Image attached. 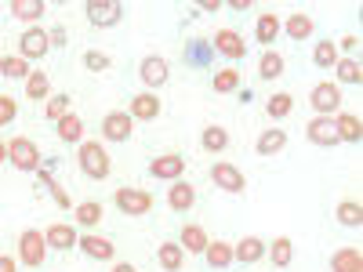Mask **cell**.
I'll return each instance as SVG.
<instances>
[{
    "label": "cell",
    "instance_id": "cell-1",
    "mask_svg": "<svg viewBox=\"0 0 363 272\" xmlns=\"http://www.w3.org/2000/svg\"><path fill=\"white\" fill-rule=\"evenodd\" d=\"M77 164H80V171H84L87 178H95V181L109 178V171H113V157H109V149H106L102 142H80Z\"/></svg>",
    "mask_w": 363,
    "mask_h": 272
},
{
    "label": "cell",
    "instance_id": "cell-2",
    "mask_svg": "<svg viewBox=\"0 0 363 272\" xmlns=\"http://www.w3.org/2000/svg\"><path fill=\"white\" fill-rule=\"evenodd\" d=\"M8 160H11V167L15 171H22V174H37L40 171V149H37V142L33 138H11L8 142Z\"/></svg>",
    "mask_w": 363,
    "mask_h": 272
},
{
    "label": "cell",
    "instance_id": "cell-3",
    "mask_svg": "<svg viewBox=\"0 0 363 272\" xmlns=\"http://www.w3.org/2000/svg\"><path fill=\"white\" fill-rule=\"evenodd\" d=\"M113 203L120 207V215H128V218H142V215L153 210V196H149L145 189H131V186L116 189L113 193Z\"/></svg>",
    "mask_w": 363,
    "mask_h": 272
},
{
    "label": "cell",
    "instance_id": "cell-4",
    "mask_svg": "<svg viewBox=\"0 0 363 272\" xmlns=\"http://www.w3.org/2000/svg\"><path fill=\"white\" fill-rule=\"evenodd\" d=\"M309 102H313V113L316 116H338L342 113V87L335 80H323V84L313 87Z\"/></svg>",
    "mask_w": 363,
    "mask_h": 272
},
{
    "label": "cell",
    "instance_id": "cell-5",
    "mask_svg": "<svg viewBox=\"0 0 363 272\" xmlns=\"http://www.w3.org/2000/svg\"><path fill=\"white\" fill-rule=\"evenodd\" d=\"M48 258V244H44V232L40 229H26L18 236V261L26 268H40Z\"/></svg>",
    "mask_w": 363,
    "mask_h": 272
},
{
    "label": "cell",
    "instance_id": "cell-6",
    "mask_svg": "<svg viewBox=\"0 0 363 272\" xmlns=\"http://www.w3.org/2000/svg\"><path fill=\"white\" fill-rule=\"evenodd\" d=\"M84 11H87V22L99 26V29H109L124 18V4H120V0H87Z\"/></svg>",
    "mask_w": 363,
    "mask_h": 272
},
{
    "label": "cell",
    "instance_id": "cell-7",
    "mask_svg": "<svg viewBox=\"0 0 363 272\" xmlns=\"http://www.w3.org/2000/svg\"><path fill=\"white\" fill-rule=\"evenodd\" d=\"M138 76L149 91H157L171 80V66H167V58L164 55H145L142 62H138Z\"/></svg>",
    "mask_w": 363,
    "mask_h": 272
},
{
    "label": "cell",
    "instance_id": "cell-8",
    "mask_svg": "<svg viewBox=\"0 0 363 272\" xmlns=\"http://www.w3.org/2000/svg\"><path fill=\"white\" fill-rule=\"evenodd\" d=\"M211 181L222 189V193H244L247 189V181H244V171H240L236 164H225V160H218L215 167H211Z\"/></svg>",
    "mask_w": 363,
    "mask_h": 272
},
{
    "label": "cell",
    "instance_id": "cell-9",
    "mask_svg": "<svg viewBox=\"0 0 363 272\" xmlns=\"http://www.w3.org/2000/svg\"><path fill=\"white\" fill-rule=\"evenodd\" d=\"M306 138H309L313 145H323V149L338 145L342 138H338V128H335V116H313L309 128H306Z\"/></svg>",
    "mask_w": 363,
    "mask_h": 272
},
{
    "label": "cell",
    "instance_id": "cell-10",
    "mask_svg": "<svg viewBox=\"0 0 363 272\" xmlns=\"http://www.w3.org/2000/svg\"><path fill=\"white\" fill-rule=\"evenodd\" d=\"M135 131V120L128 113H106L102 116V138L106 142H128Z\"/></svg>",
    "mask_w": 363,
    "mask_h": 272
},
{
    "label": "cell",
    "instance_id": "cell-11",
    "mask_svg": "<svg viewBox=\"0 0 363 272\" xmlns=\"http://www.w3.org/2000/svg\"><path fill=\"white\" fill-rule=\"evenodd\" d=\"M80 244V251L87 254V258H95V261H113L116 258V244L109 236H99V232H87V236H80L77 239Z\"/></svg>",
    "mask_w": 363,
    "mask_h": 272
},
{
    "label": "cell",
    "instance_id": "cell-12",
    "mask_svg": "<svg viewBox=\"0 0 363 272\" xmlns=\"http://www.w3.org/2000/svg\"><path fill=\"white\" fill-rule=\"evenodd\" d=\"M48 47H51V40H48V33L44 29H26V33L18 37V55L26 58V62H33V58H44L48 55Z\"/></svg>",
    "mask_w": 363,
    "mask_h": 272
},
{
    "label": "cell",
    "instance_id": "cell-13",
    "mask_svg": "<svg viewBox=\"0 0 363 272\" xmlns=\"http://www.w3.org/2000/svg\"><path fill=\"white\" fill-rule=\"evenodd\" d=\"M215 51L222 58H229V62H240V58L247 55V44H244V37H240L236 29H218L215 33Z\"/></svg>",
    "mask_w": 363,
    "mask_h": 272
},
{
    "label": "cell",
    "instance_id": "cell-14",
    "mask_svg": "<svg viewBox=\"0 0 363 272\" xmlns=\"http://www.w3.org/2000/svg\"><path fill=\"white\" fill-rule=\"evenodd\" d=\"M149 174H153V178H160V181H178L182 174H186V160H182L178 153L153 157V164H149Z\"/></svg>",
    "mask_w": 363,
    "mask_h": 272
},
{
    "label": "cell",
    "instance_id": "cell-15",
    "mask_svg": "<svg viewBox=\"0 0 363 272\" xmlns=\"http://www.w3.org/2000/svg\"><path fill=\"white\" fill-rule=\"evenodd\" d=\"M131 120H157L160 116V98L153 95V91H138V95L128 102V109H124Z\"/></svg>",
    "mask_w": 363,
    "mask_h": 272
},
{
    "label": "cell",
    "instance_id": "cell-16",
    "mask_svg": "<svg viewBox=\"0 0 363 272\" xmlns=\"http://www.w3.org/2000/svg\"><path fill=\"white\" fill-rule=\"evenodd\" d=\"M167 207L178 210V215H186V210L196 207V186H189V181H171V189H167Z\"/></svg>",
    "mask_w": 363,
    "mask_h": 272
},
{
    "label": "cell",
    "instance_id": "cell-17",
    "mask_svg": "<svg viewBox=\"0 0 363 272\" xmlns=\"http://www.w3.org/2000/svg\"><path fill=\"white\" fill-rule=\"evenodd\" d=\"M280 29H284L291 40H313L316 22H313V15H306V11H291L287 18H280Z\"/></svg>",
    "mask_w": 363,
    "mask_h": 272
},
{
    "label": "cell",
    "instance_id": "cell-18",
    "mask_svg": "<svg viewBox=\"0 0 363 272\" xmlns=\"http://www.w3.org/2000/svg\"><path fill=\"white\" fill-rule=\"evenodd\" d=\"M77 239H80V232H77V225H48L44 229V244L48 247H55V251H69V247H77Z\"/></svg>",
    "mask_w": 363,
    "mask_h": 272
},
{
    "label": "cell",
    "instance_id": "cell-19",
    "mask_svg": "<svg viewBox=\"0 0 363 272\" xmlns=\"http://www.w3.org/2000/svg\"><path fill=\"white\" fill-rule=\"evenodd\" d=\"M284 149H287V131L284 128H265L255 142L258 157H277V153H284Z\"/></svg>",
    "mask_w": 363,
    "mask_h": 272
},
{
    "label": "cell",
    "instance_id": "cell-20",
    "mask_svg": "<svg viewBox=\"0 0 363 272\" xmlns=\"http://www.w3.org/2000/svg\"><path fill=\"white\" fill-rule=\"evenodd\" d=\"M207 244H211V236H207L203 225H182V232H178V247L186 251V254H203Z\"/></svg>",
    "mask_w": 363,
    "mask_h": 272
},
{
    "label": "cell",
    "instance_id": "cell-21",
    "mask_svg": "<svg viewBox=\"0 0 363 272\" xmlns=\"http://www.w3.org/2000/svg\"><path fill=\"white\" fill-rule=\"evenodd\" d=\"M203 261H207V268L225 272L233 265V244H225V239H211L207 251H203Z\"/></svg>",
    "mask_w": 363,
    "mask_h": 272
},
{
    "label": "cell",
    "instance_id": "cell-22",
    "mask_svg": "<svg viewBox=\"0 0 363 272\" xmlns=\"http://www.w3.org/2000/svg\"><path fill=\"white\" fill-rule=\"evenodd\" d=\"M55 124H58L55 131H58V138H62V142H69V145H80L84 142V116L80 113L69 109L62 120H55Z\"/></svg>",
    "mask_w": 363,
    "mask_h": 272
},
{
    "label": "cell",
    "instance_id": "cell-23",
    "mask_svg": "<svg viewBox=\"0 0 363 272\" xmlns=\"http://www.w3.org/2000/svg\"><path fill=\"white\" fill-rule=\"evenodd\" d=\"M265 258V244L258 236H244L240 244L233 247V261H244V265H255V261H262Z\"/></svg>",
    "mask_w": 363,
    "mask_h": 272
},
{
    "label": "cell",
    "instance_id": "cell-24",
    "mask_svg": "<svg viewBox=\"0 0 363 272\" xmlns=\"http://www.w3.org/2000/svg\"><path fill=\"white\" fill-rule=\"evenodd\" d=\"M229 142H233V138H229V131H225L222 124H207V128H203V135H200V145L207 149V153H215V157H218V153H225Z\"/></svg>",
    "mask_w": 363,
    "mask_h": 272
},
{
    "label": "cell",
    "instance_id": "cell-25",
    "mask_svg": "<svg viewBox=\"0 0 363 272\" xmlns=\"http://www.w3.org/2000/svg\"><path fill=\"white\" fill-rule=\"evenodd\" d=\"M330 272H363L359 247H342V251L330 254Z\"/></svg>",
    "mask_w": 363,
    "mask_h": 272
},
{
    "label": "cell",
    "instance_id": "cell-26",
    "mask_svg": "<svg viewBox=\"0 0 363 272\" xmlns=\"http://www.w3.org/2000/svg\"><path fill=\"white\" fill-rule=\"evenodd\" d=\"M26 98H33V102H48L51 98V80L44 69H33L26 76Z\"/></svg>",
    "mask_w": 363,
    "mask_h": 272
},
{
    "label": "cell",
    "instance_id": "cell-27",
    "mask_svg": "<svg viewBox=\"0 0 363 272\" xmlns=\"http://www.w3.org/2000/svg\"><path fill=\"white\" fill-rule=\"evenodd\" d=\"M8 11H11L18 22H37V18L48 11V4H44V0H11Z\"/></svg>",
    "mask_w": 363,
    "mask_h": 272
},
{
    "label": "cell",
    "instance_id": "cell-28",
    "mask_svg": "<svg viewBox=\"0 0 363 272\" xmlns=\"http://www.w3.org/2000/svg\"><path fill=\"white\" fill-rule=\"evenodd\" d=\"M277 37H280V15L262 11V15H258V26H255V40H258V44H272Z\"/></svg>",
    "mask_w": 363,
    "mask_h": 272
},
{
    "label": "cell",
    "instance_id": "cell-29",
    "mask_svg": "<svg viewBox=\"0 0 363 272\" xmlns=\"http://www.w3.org/2000/svg\"><path fill=\"white\" fill-rule=\"evenodd\" d=\"M157 261L164 272H182V265H186V251H182L178 244H160L157 247Z\"/></svg>",
    "mask_w": 363,
    "mask_h": 272
},
{
    "label": "cell",
    "instance_id": "cell-30",
    "mask_svg": "<svg viewBox=\"0 0 363 272\" xmlns=\"http://www.w3.org/2000/svg\"><path fill=\"white\" fill-rule=\"evenodd\" d=\"M269 261L277 265V268H287V265L294 261V244H291L287 236H277V239L269 244Z\"/></svg>",
    "mask_w": 363,
    "mask_h": 272
},
{
    "label": "cell",
    "instance_id": "cell-31",
    "mask_svg": "<svg viewBox=\"0 0 363 272\" xmlns=\"http://www.w3.org/2000/svg\"><path fill=\"white\" fill-rule=\"evenodd\" d=\"M335 128H338V138L342 142H359V135H363V124H359L356 113H338L335 116Z\"/></svg>",
    "mask_w": 363,
    "mask_h": 272
},
{
    "label": "cell",
    "instance_id": "cell-32",
    "mask_svg": "<svg viewBox=\"0 0 363 272\" xmlns=\"http://www.w3.org/2000/svg\"><path fill=\"white\" fill-rule=\"evenodd\" d=\"M265 113H269V120H287L294 113V98L287 95V91H277V95H269Z\"/></svg>",
    "mask_w": 363,
    "mask_h": 272
},
{
    "label": "cell",
    "instance_id": "cell-33",
    "mask_svg": "<svg viewBox=\"0 0 363 272\" xmlns=\"http://www.w3.org/2000/svg\"><path fill=\"white\" fill-rule=\"evenodd\" d=\"M0 73H4L8 80H26L33 69H29V62L22 55H4V58H0Z\"/></svg>",
    "mask_w": 363,
    "mask_h": 272
},
{
    "label": "cell",
    "instance_id": "cell-34",
    "mask_svg": "<svg viewBox=\"0 0 363 272\" xmlns=\"http://www.w3.org/2000/svg\"><path fill=\"white\" fill-rule=\"evenodd\" d=\"M335 73H338V87H342V84H359V80H363L359 58H338V62H335Z\"/></svg>",
    "mask_w": 363,
    "mask_h": 272
},
{
    "label": "cell",
    "instance_id": "cell-35",
    "mask_svg": "<svg viewBox=\"0 0 363 272\" xmlns=\"http://www.w3.org/2000/svg\"><path fill=\"white\" fill-rule=\"evenodd\" d=\"M284 66H287V62H284L280 51H265L262 62H258V76H262V80H277V76L284 73Z\"/></svg>",
    "mask_w": 363,
    "mask_h": 272
},
{
    "label": "cell",
    "instance_id": "cell-36",
    "mask_svg": "<svg viewBox=\"0 0 363 272\" xmlns=\"http://www.w3.org/2000/svg\"><path fill=\"white\" fill-rule=\"evenodd\" d=\"M313 62H316L320 69H335V62H338V44H335V40H320V44L313 47Z\"/></svg>",
    "mask_w": 363,
    "mask_h": 272
},
{
    "label": "cell",
    "instance_id": "cell-37",
    "mask_svg": "<svg viewBox=\"0 0 363 272\" xmlns=\"http://www.w3.org/2000/svg\"><path fill=\"white\" fill-rule=\"evenodd\" d=\"M335 215H338V222H342V225L359 229V222H363V207H359V200H342Z\"/></svg>",
    "mask_w": 363,
    "mask_h": 272
},
{
    "label": "cell",
    "instance_id": "cell-38",
    "mask_svg": "<svg viewBox=\"0 0 363 272\" xmlns=\"http://www.w3.org/2000/svg\"><path fill=\"white\" fill-rule=\"evenodd\" d=\"M77 222H80V229H95V225L102 222V203H99V200L80 203V207H77Z\"/></svg>",
    "mask_w": 363,
    "mask_h": 272
},
{
    "label": "cell",
    "instance_id": "cell-39",
    "mask_svg": "<svg viewBox=\"0 0 363 272\" xmlns=\"http://www.w3.org/2000/svg\"><path fill=\"white\" fill-rule=\"evenodd\" d=\"M211 87L218 91V95H229V91L240 87V69H215V76H211Z\"/></svg>",
    "mask_w": 363,
    "mask_h": 272
},
{
    "label": "cell",
    "instance_id": "cell-40",
    "mask_svg": "<svg viewBox=\"0 0 363 272\" xmlns=\"http://www.w3.org/2000/svg\"><path fill=\"white\" fill-rule=\"evenodd\" d=\"M69 102H73L69 95H51V98L44 102V116H48V120H62V116L69 113Z\"/></svg>",
    "mask_w": 363,
    "mask_h": 272
},
{
    "label": "cell",
    "instance_id": "cell-41",
    "mask_svg": "<svg viewBox=\"0 0 363 272\" xmlns=\"http://www.w3.org/2000/svg\"><path fill=\"white\" fill-rule=\"evenodd\" d=\"M84 66H87L91 73H106V69H113V58L102 55V51H87V55H84Z\"/></svg>",
    "mask_w": 363,
    "mask_h": 272
},
{
    "label": "cell",
    "instance_id": "cell-42",
    "mask_svg": "<svg viewBox=\"0 0 363 272\" xmlns=\"http://www.w3.org/2000/svg\"><path fill=\"white\" fill-rule=\"evenodd\" d=\"M15 116H18V98H11V95H0V128H8Z\"/></svg>",
    "mask_w": 363,
    "mask_h": 272
},
{
    "label": "cell",
    "instance_id": "cell-43",
    "mask_svg": "<svg viewBox=\"0 0 363 272\" xmlns=\"http://www.w3.org/2000/svg\"><path fill=\"white\" fill-rule=\"evenodd\" d=\"M48 40H51L55 47H62V44H66V29H62V26H55L51 33H48Z\"/></svg>",
    "mask_w": 363,
    "mask_h": 272
},
{
    "label": "cell",
    "instance_id": "cell-44",
    "mask_svg": "<svg viewBox=\"0 0 363 272\" xmlns=\"http://www.w3.org/2000/svg\"><path fill=\"white\" fill-rule=\"evenodd\" d=\"M0 272H18V258H11V254H0Z\"/></svg>",
    "mask_w": 363,
    "mask_h": 272
},
{
    "label": "cell",
    "instance_id": "cell-45",
    "mask_svg": "<svg viewBox=\"0 0 363 272\" xmlns=\"http://www.w3.org/2000/svg\"><path fill=\"white\" fill-rule=\"evenodd\" d=\"M189 58H196V62H207V51L200 44H189Z\"/></svg>",
    "mask_w": 363,
    "mask_h": 272
},
{
    "label": "cell",
    "instance_id": "cell-46",
    "mask_svg": "<svg viewBox=\"0 0 363 272\" xmlns=\"http://www.w3.org/2000/svg\"><path fill=\"white\" fill-rule=\"evenodd\" d=\"M225 4H222V0H203V4H200V11H222Z\"/></svg>",
    "mask_w": 363,
    "mask_h": 272
},
{
    "label": "cell",
    "instance_id": "cell-47",
    "mask_svg": "<svg viewBox=\"0 0 363 272\" xmlns=\"http://www.w3.org/2000/svg\"><path fill=\"white\" fill-rule=\"evenodd\" d=\"M109 272H138V268H135V265H131V261H116V265H113V268H109Z\"/></svg>",
    "mask_w": 363,
    "mask_h": 272
},
{
    "label": "cell",
    "instance_id": "cell-48",
    "mask_svg": "<svg viewBox=\"0 0 363 272\" xmlns=\"http://www.w3.org/2000/svg\"><path fill=\"white\" fill-rule=\"evenodd\" d=\"M229 8H236V11H251V0H233Z\"/></svg>",
    "mask_w": 363,
    "mask_h": 272
},
{
    "label": "cell",
    "instance_id": "cell-49",
    "mask_svg": "<svg viewBox=\"0 0 363 272\" xmlns=\"http://www.w3.org/2000/svg\"><path fill=\"white\" fill-rule=\"evenodd\" d=\"M8 160V142H0V164Z\"/></svg>",
    "mask_w": 363,
    "mask_h": 272
}]
</instances>
